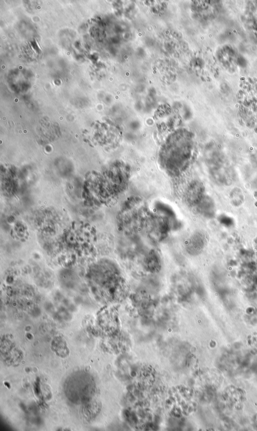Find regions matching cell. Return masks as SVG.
<instances>
[{
    "instance_id": "cell-1",
    "label": "cell",
    "mask_w": 257,
    "mask_h": 431,
    "mask_svg": "<svg viewBox=\"0 0 257 431\" xmlns=\"http://www.w3.org/2000/svg\"><path fill=\"white\" fill-rule=\"evenodd\" d=\"M192 152V136L185 130H179L170 135L162 147L161 164L170 175H179L189 165Z\"/></svg>"
},
{
    "instance_id": "cell-2",
    "label": "cell",
    "mask_w": 257,
    "mask_h": 431,
    "mask_svg": "<svg viewBox=\"0 0 257 431\" xmlns=\"http://www.w3.org/2000/svg\"><path fill=\"white\" fill-rule=\"evenodd\" d=\"M64 386L66 397L76 404L86 403L94 394V380L92 376L84 371L72 374L66 379Z\"/></svg>"
},
{
    "instance_id": "cell-3",
    "label": "cell",
    "mask_w": 257,
    "mask_h": 431,
    "mask_svg": "<svg viewBox=\"0 0 257 431\" xmlns=\"http://www.w3.org/2000/svg\"><path fill=\"white\" fill-rule=\"evenodd\" d=\"M204 196L202 185L198 182H193L186 188L183 200L188 207L193 209Z\"/></svg>"
},
{
    "instance_id": "cell-4",
    "label": "cell",
    "mask_w": 257,
    "mask_h": 431,
    "mask_svg": "<svg viewBox=\"0 0 257 431\" xmlns=\"http://www.w3.org/2000/svg\"><path fill=\"white\" fill-rule=\"evenodd\" d=\"M193 210L203 217H211L214 213V205L210 198L204 196Z\"/></svg>"
},
{
    "instance_id": "cell-5",
    "label": "cell",
    "mask_w": 257,
    "mask_h": 431,
    "mask_svg": "<svg viewBox=\"0 0 257 431\" xmlns=\"http://www.w3.org/2000/svg\"><path fill=\"white\" fill-rule=\"evenodd\" d=\"M99 410L100 404L99 402L96 400L91 399L83 404L81 412L83 417L86 420H90L97 415Z\"/></svg>"
}]
</instances>
